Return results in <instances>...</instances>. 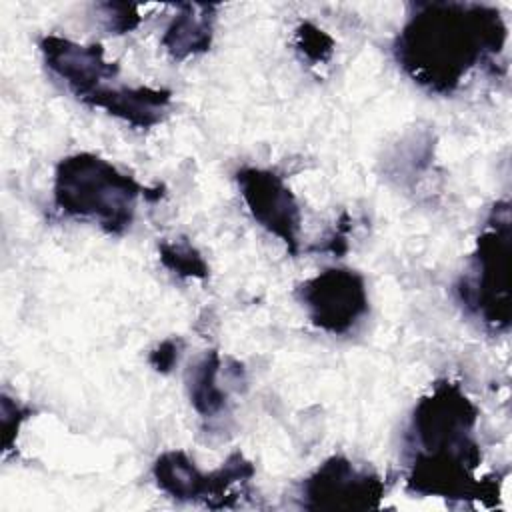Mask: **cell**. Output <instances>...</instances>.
Wrapping results in <instances>:
<instances>
[{"instance_id": "1", "label": "cell", "mask_w": 512, "mask_h": 512, "mask_svg": "<svg viewBox=\"0 0 512 512\" xmlns=\"http://www.w3.org/2000/svg\"><path fill=\"white\" fill-rule=\"evenodd\" d=\"M506 28L496 8L468 2L418 4L402 26L394 54L420 86L452 92L472 68L498 54Z\"/></svg>"}, {"instance_id": "2", "label": "cell", "mask_w": 512, "mask_h": 512, "mask_svg": "<svg viewBox=\"0 0 512 512\" xmlns=\"http://www.w3.org/2000/svg\"><path fill=\"white\" fill-rule=\"evenodd\" d=\"M478 408L454 382H438L420 398L410 424L408 486L420 494L470 496L480 448L474 440Z\"/></svg>"}, {"instance_id": "3", "label": "cell", "mask_w": 512, "mask_h": 512, "mask_svg": "<svg viewBox=\"0 0 512 512\" xmlns=\"http://www.w3.org/2000/svg\"><path fill=\"white\" fill-rule=\"evenodd\" d=\"M148 190L132 176L120 172L112 162L80 152L58 162L54 174V202L74 216L96 222L110 234L130 228L136 214V200Z\"/></svg>"}, {"instance_id": "4", "label": "cell", "mask_w": 512, "mask_h": 512, "mask_svg": "<svg viewBox=\"0 0 512 512\" xmlns=\"http://www.w3.org/2000/svg\"><path fill=\"white\" fill-rule=\"evenodd\" d=\"M510 210L506 202L494 206L486 230L476 242L470 268L460 280L462 304L486 326L506 330L510 324Z\"/></svg>"}, {"instance_id": "5", "label": "cell", "mask_w": 512, "mask_h": 512, "mask_svg": "<svg viewBox=\"0 0 512 512\" xmlns=\"http://www.w3.org/2000/svg\"><path fill=\"white\" fill-rule=\"evenodd\" d=\"M310 322L330 334L350 332L368 312L362 274L348 268H326L298 288Z\"/></svg>"}, {"instance_id": "6", "label": "cell", "mask_w": 512, "mask_h": 512, "mask_svg": "<svg viewBox=\"0 0 512 512\" xmlns=\"http://www.w3.org/2000/svg\"><path fill=\"white\" fill-rule=\"evenodd\" d=\"M384 492L378 474L354 466L344 456H332L304 480L302 504L308 510H366L378 508Z\"/></svg>"}, {"instance_id": "7", "label": "cell", "mask_w": 512, "mask_h": 512, "mask_svg": "<svg viewBox=\"0 0 512 512\" xmlns=\"http://www.w3.org/2000/svg\"><path fill=\"white\" fill-rule=\"evenodd\" d=\"M236 182L254 220L296 254L302 218L298 202L282 176L272 170L248 166L238 170Z\"/></svg>"}, {"instance_id": "8", "label": "cell", "mask_w": 512, "mask_h": 512, "mask_svg": "<svg viewBox=\"0 0 512 512\" xmlns=\"http://www.w3.org/2000/svg\"><path fill=\"white\" fill-rule=\"evenodd\" d=\"M40 50L50 72L82 102L102 88L104 80H112L118 74V64L108 62L98 44L84 46L50 34L42 38Z\"/></svg>"}, {"instance_id": "9", "label": "cell", "mask_w": 512, "mask_h": 512, "mask_svg": "<svg viewBox=\"0 0 512 512\" xmlns=\"http://www.w3.org/2000/svg\"><path fill=\"white\" fill-rule=\"evenodd\" d=\"M154 480L160 490L176 500H204L208 506H226L232 480L220 466L204 474L182 450H168L160 454L152 468Z\"/></svg>"}, {"instance_id": "10", "label": "cell", "mask_w": 512, "mask_h": 512, "mask_svg": "<svg viewBox=\"0 0 512 512\" xmlns=\"http://www.w3.org/2000/svg\"><path fill=\"white\" fill-rule=\"evenodd\" d=\"M92 108H102L108 114L128 122L134 128H150L164 120L172 94L164 88L150 86H102L84 100Z\"/></svg>"}, {"instance_id": "11", "label": "cell", "mask_w": 512, "mask_h": 512, "mask_svg": "<svg viewBox=\"0 0 512 512\" xmlns=\"http://www.w3.org/2000/svg\"><path fill=\"white\" fill-rule=\"evenodd\" d=\"M214 30V6L208 4H180V12L174 16L162 36V46L176 60H184L202 54L212 44Z\"/></svg>"}, {"instance_id": "12", "label": "cell", "mask_w": 512, "mask_h": 512, "mask_svg": "<svg viewBox=\"0 0 512 512\" xmlns=\"http://www.w3.org/2000/svg\"><path fill=\"white\" fill-rule=\"evenodd\" d=\"M222 358L216 350L206 352L188 372V394L194 410L202 416H214L224 410L228 392L220 384Z\"/></svg>"}, {"instance_id": "13", "label": "cell", "mask_w": 512, "mask_h": 512, "mask_svg": "<svg viewBox=\"0 0 512 512\" xmlns=\"http://www.w3.org/2000/svg\"><path fill=\"white\" fill-rule=\"evenodd\" d=\"M160 262L174 274L182 278H206L208 276V264L202 258V254L186 240V238H174L164 240L158 246Z\"/></svg>"}, {"instance_id": "14", "label": "cell", "mask_w": 512, "mask_h": 512, "mask_svg": "<svg viewBox=\"0 0 512 512\" xmlns=\"http://www.w3.org/2000/svg\"><path fill=\"white\" fill-rule=\"evenodd\" d=\"M296 50L312 64L328 62L334 52V40L316 24L302 22L296 28Z\"/></svg>"}, {"instance_id": "15", "label": "cell", "mask_w": 512, "mask_h": 512, "mask_svg": "<svg viewBox=\"0 0 512 512\" xmlns=\"http://www.w3.org/2000/svg\"><path fill=\"white\" fill-rule=\"evenodd\" d=\"M98 8L104 10L108 30H114L118 34L136 28L140 22L138 6L134 4H100Z\"/></svg>"}, {"instance_id": "16", "label": "cell", "mask_w": 512, "mask_h": 512, "mask_svg": "<svg viewBox=\"0 0 512 512\" xmlns=\"http://www.w3.org/2000/svg\"><path fill=\"white\" fill-rule=\"evenodd\" d=\"M184 350V342L180 338H166L164 342H160L152 352H150V364L154 370L166 374L170 372L176 364H178V358Z\"/></svg>"}]
</instances>
